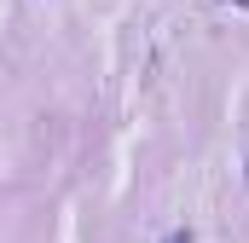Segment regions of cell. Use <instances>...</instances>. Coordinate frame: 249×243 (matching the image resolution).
<instances>
[{"mask_svg":"<svg viewBox=\"0 0 249 243\" xmlns=\"http://www.w3.org/2000/svg\"><path fill=\"white\" fill-rule=\"evenodd\" d=\"M162 243H191V232H174V238H162Z\"/></svg>","mask_w":249,"mask_h":243,"instance_id":"cell-1","label":"cell"}]
</instances>
